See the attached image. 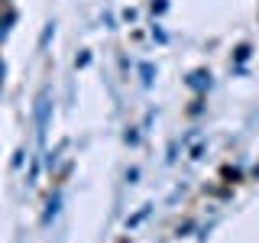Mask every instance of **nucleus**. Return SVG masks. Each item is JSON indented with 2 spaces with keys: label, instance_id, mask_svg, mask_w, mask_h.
Here are the masks:
<instances>
[{
  "label": "nucleus",
  "instance_id": "1",
  "mask_svg": "<svg viewBox=\"0 0 259 243\" xmlns=\"http://www.w3.org/2000/svg\"><path fill=\"white\" fill-rule=\"evenodd\" d=\"M13 20H16V13H13V10H7L4 16H0V43L7 39V32H10V26H13Z\"/></svg>",
  "mask_w": 259,
  "mask_h": 243
},
{
  "label": "nucleus",
  "instance_id": "2",
  "mask_svg": "<svg viewBox=\"0 0 259 243\" xmlns=\"http://www.w3.org/2000/svg\"><path fill=\"white\" fill-rule=\"evenodd\" d=\"M204 78H207L204 71H198V75H194V81H191V85H194V88H204Z\"/></svg>",
  "mask_w": 259,
  "mask_h": 243
},
{
  "label": "nucleus",
  "instance_id": "3",
  "mask_svg": "<svg viewBox=\"0 0 259 243\" xmlns=\"http://www.w3.org/2000/svg\"><path fill=\"white\" fill-rule=\"evenodd\" d=\"M0 85H4V62H0Z\"/></svg>",
  "mask_w": 259,
  "mask_h": 243
}]
</instances>
